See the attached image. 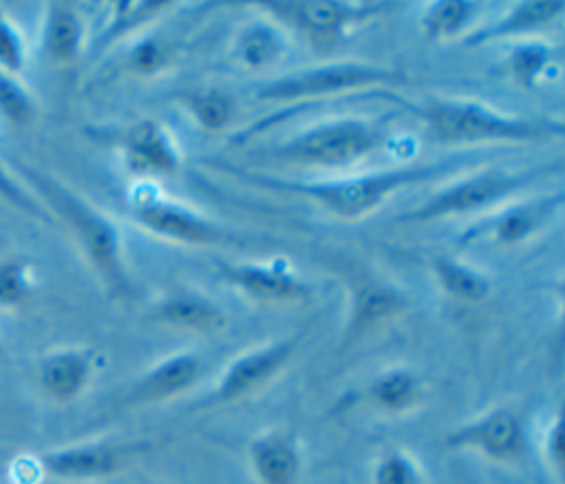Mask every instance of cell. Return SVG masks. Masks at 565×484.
I'll return each mask as SVG.
<instances>
[{
    "label": "cell",
    "mask_w": 565,
    "mask_h": 484,
    "mask_svg": "<svg viewBox=\"0 0 565 484\" xmlns=\"http://www.w3.org/2000/svg\"><path fill=\"white\" fill-rule=\"evenodd\" d=\"M172 7H174L172 2H115V4H110L108 22L90 42V46H88L90 53L93 55L104 53L115 42H119L121 38H128L130 33H135L141 27L150 24L154 18L163 15Z\"/></svg>",
    "instance_id": "obj_24"
},
{
    "label": "cell",
    "mask_w": 565,
    "mask_h": 484,
    "mask_svg": "<svg viewBox=\"0 0 565 484\" xmlns=\"http://www.w3.org/2000/svg\"><path fill=\"white\" fill-rule=\"evenodd\" d=\"M38 287L33 261L22 252L0 256V312L24 307Z\"/></svg>",
    "instance_id": "obj_26"
},
{
    "label": "cell",
    "mask_w": 565,
    "mask_h": 484,
    "mask_svg": "<svg viewBox=\"0 0 565 484\" xmlns=\"http://www.w3.org/2000/svg\"><path fill=\"white\" fill-rule=\"evenodd\" d=\"M441 446L448 451H470L499 464H514L523 460L527 451L525 422L516 409L497 404L450 429L444 435Z\"/></svg>",
    "instance_id": "obj_11"
},
{
    "label": "cell",
    "mask_w": 565,
    "mask_h": 484,
    "mask_svg": "<svg viewBox=\"0 0 565 484\" xmlns=\"http://www.w3.org/2000/svg\"><path fill=\"white\" fill-rule=\"evenodd\" d=\"M181 104L207 133L225 130L236 115L234 97L221 88H190L181 95Z\"/></svg>",
    "instance_id": "obj_27"
},
{
    "label": "cell",
    "mask_w": 565,
    "mask_h": 484,
    "mask_svg": "<svg viewBox=\"0 0 565 484\" xmlns=\"http://www.w3.org/2000/svg\"><path fill=\"white\" fill-rule=\"evenodd\" d=\"M247 460L258 484H298L302 449L291 429H267L249 440Z\"/></svg>",
    "instance_id": "obj_17"
},
{
    "label": "cell",
    "mask_w": 565,
    "mask_h": 484,
    "mask_svg": "<svg viewBox=\"0 0 565 484\" xmlns=\"http://www.w3.org/2000/svg\"><path fill=\"white\" fill-rule=\"evenodd\" d=\"M287 53L282 31L267 20H254L245 24L232 44V57L249 71H263L280 62Z\"/></svg>",
    "instance_id": "obj_22"
},
{
    "label": "cell",
    "mask_w": 565,
    "mask_h": 484,
    "mask_svg": "<svg viewBox=\"0 0 565 484\" xmlns=\"http://www.w3.org/2000/svg\"><path fill=\"white\" fill-rule=\"evenodd\" d=\"M170 46L166 44V40L159 38H139L128 55H126V71L135 73V75H154L157 71H161L166 66V62L170 60Z\"/></svg>",
    "instance_id": "obj_33"
},
{
    "label": "cell",
    "mask_w": 565,
    "mask_h": 484,
    "mask_svg": "<svg viewBox=\"0 0 565 484\" xmlns=\"http://www.w3.org/2000/svg\"><path fill=\"white\" fill-rule=\"evenodd\" d=\"M364 398L375 411L386 415L406 413L422 400V380L408 367H391L371 380Z\"/></svg>",
    "instance_id": "obj_23"
},
{
    "label": "cell",
    "mask_w": 565,
    "mask_h": 484,
    "mask_svg": "<svg viewBox=\"0 0 565 484\" xmlns=\"http://www.w3.org/2000/svg\"><path fill=\"white\" fill-rule=\"evenodd\" d=\"M384 141V124L366 117H338L320 122L276 144L263 157L309 168H342L375 152Z\"/></svg>",
    "instance_id": "obj_5"
},
{
    "label": "cell",
    "mask_w": 565,
    "mask_h": 484,
    "mask_svg": "<svg viewBox=\"0 0 565 484\" xmlns=\"http://www.w3.org/2000/svg\"><path fill=\"white\" fill-rule=\"evenodd\" d=\"M29 64V46L22 29L0 11V73L20 77Z\"/></svg>",
    "instance_id": "obj_32"
},
{
    "label": "cell",
    "mask_w": 565,
    "mask_h": 484,
    "mask_svg": "<svg viewBox=\"0 0 565 484\" xmlns=\"http://www.w3.org/2000/svg\"><path fill=\"white\" fill-rule=\"evenodd\" d=\"M433 272L439 287L450 298L461 303H481L483 298H488L492 287L490 278L481 270L450 256H437L433 261Z\"/></svg>",
    "instance_id": "obj_25"
},
{
    "label": "cell",
    "mask_w": 565,
    "mask_h": 484,
    "mask_svg": "<svg viewBox=\"0 0 565 484\" xmlns=\"http://www.w3.org/2000/svg\"><path fill=\"white\" fill-rule=\"evenodd\" d=\"M550 166H534L523 170H508V168H483L470 177L457 179L435 192L430 199L419 203L417 208L399 214L395 221L399 223H430L437 219H446L452 214L477 212L488 206H494L523 188L532 186L541 177L550 175Z\"/></svg>",
    "instance_id": "obj_7"
},
{
    "label": "cell",
    "mask_w": 565,
    "mask_h": 484,
    "mask_svg": "<svg viewBox=\"0 0 565 484\" xmlns=\"http://www.w3.org/2000/svg\"><path fill=\"white\" fill-rule=\"evenodd\" d=\"M457 166L461 168V159L452 157V159H439L428 164H411V166H397L386 170H373V172H362V175H351V177L329 179V181H285V179L256 175V172H243V177L263 188L309 199L335 219L358 221L369 212H373L375 208H380L393 192L408 186H417L422 181L444 177Z\"/></svg>",
    "instance_id": "obj_2"
},
{
    "label": "cell",
    "mask_w": 565,
    "mask_h": 484,
    "mask_svg": "<svg viewBox=\"0 0 565 484\" xmlns=\"http://www.w3.org/2000/svg\"><path fill=\"white\" fill-rule=\"evenodd\" d=\"M406 309L408 298L393 285L373 278L358 281L351 290V305L342 332V345L349 347L358 343L362 336L382 327L388 320H395Z\"/></svg>",
    "instance_id": "obj_16"
},
{
    "label": "cell",
    "mask_w": 565,
    "mask_h": 484,
    "mask_svg": "<svg viewBox=\"0 0 565 484\" xmlns=\"http://www.w3.org/2000/svg\"><path fill=\"white\" fill-rule=\"evenodd\" d=\"M0 117L13 128H26L38 117V99L20 77L0 73Z\"/></svg>",
    "instance_id": "obj_30"
},
{
    "label": "cell",
    "mask_w": 565,
    "mask_h": 484,
    "mask_svg": "<svg viewBox=\"0 0 565 484\" xmlns=\"http://www.w3.org/2000/svg\"><path fill=\"white\" fill-rule=\"evenodd\" d=\"M221 276L245 298L267 305L302 303L311 296V285L298 276L285 259L274 261H216Z\"/></svg>",
    "instance_id": "obj_12"
},
{
    "label": "cell",
    "mask_w": 565,
    "mask_h": 484,
    "mask_svg": "<svg viewBox=\"0 0 565 484\" xmlns=\"http://www.w3.org/2000/svg\"><path fill=\"white\" fill-rule=\"evenodd\" d=\"M13 168L46 214L62 221L73 234L108 296L115 301H130L135 296V285L124 259V239L117 223L60 177L20 159L13 161Z\"/></svg>",
    "instance_id": "obj_1"
},
{
    "label": "cell",
    "mask_w": 565,
    "mask_h": 484,
    "mask_svg": "<svg viewBox=\"0 0 565 484\" xmlns=\"http://www.w3.org/2000/svg\"><path fill=\"white\" fill-rule=\"evenodd\" d=\"M415 113L439 144L541 141L563 137L565 130L561 119L510 115L468 97H433L417 104Z\"/></svg>",
    "instance_id": "obj_4"
},
{
    "label": "cell",
    "mask_w": 565,
    "mask_h": 484,
    "mask_svg": "<svg viewBox=\"0 0 565 484\" xmlns=\"http://www.w3.org/2000/svg\"><path fill=\"white\" fill-rule=\"evenodd\" d=\"M479 13V4L475 2H433L422 13V33L428 42H441L457 38L466 31L472 18Z\"/></svg>",
    "instance_id": "obj_28"
},
{
    "label": "cell",
    "mask_w": 565,
    "mask_h": 484,
    "mask_svg": "<svg viewBox=\"0 0 565 484\" xmlns=\"http://www.w3.org/2000/svg\"><path fill=\"white\" fill-rule=\"evenodd\" d=\"M97 371V351L84 345L46 349L33 367L35 391L51 404L64 407L84 396Z\"/></svg>",
    "instance_id": "obj_13"
},
{
    "label": "cell",
    "mask_w": 565,
    "mask_h": 484,
    "mask_svg": "<svg viewBox=\"0 0 565 484\" xmlns=\"http://www.w3.org/2000/svg\"><path fill=\"white\" fill-rule=\"evenodd\" d=\"M386 9L382 2H267L263 11L276 15L316 49H338L351 33Z\"/></svg>",
    "instance_id": "obj_9"
},
{
    "label": "cell",
    "mask_w": 565,
    "mask_h": 484,
    "mask_svg": "<svg viewBox=\"0 0 565 484\" xmlns=\"http://www.w3.org/2000/svg\"><path fill=\"white\" fill-rule=\"evenodd\" d=\"M115 146L130 175L139 181L168 177L181 168V150L170 130L157 119H139L115 135Z\"/></svg>",
    "instance_id": "obj_14"
},
{
    "label": "cell",
    "mask_w": 565,
    "mask_h": 484,
    "mask_svg": "<svg viewBox=\"0 0 565 484\" xmlns=\"http://www.w3.org/2000/svg\"><path fill=\"white\" fill-rule=\"evenodd\" d=\"M130 217L157 236L188 245H218L232 236L203 212L170 199L152 181H137L128 190Z\"/></svg>",
    "instance_id": "obj_8"
},
{
    "label": "cell",
    "mask_w": 565,
    "mask_h": 484,
    "mask_svg": "<svg viewBox=\"0 0 565 484\" xmlns=\"http://www.w3.org/2000/svg\"><path fill=\"white\" fill-rule=\"evenodd\" d=\"M0 197H4L7 201H11L15 208H20L22 212L31 214V217H38V219H44L49 221L44 208L35 201V197H31V192L22 186V181L15 177H9V170L0 164Z\"/></svg>",
    "instance_id": "obj_34"
},
{
    "label": "cell",
    "mask_w": 565,
    "mask_h": 484,
    "mask_svg": "<svg viewBox=\"0 0 565 484\" xmlns=\"http://www.w3.org/2000/svg\"><path fill=\"white\" fill-rule=\"evenodd\" d=\"M563 192L541 194L532 199L516 201L501 210L497 217L488 219L481 228L490 232L492 241L501 245H514L536 232L550 217H554L563 206Z\"/></svg>",
    "instance_id": "obj_20"
},
{
    "label": "cell",
    "mask_w": 565,
    "mask_h": 484,
    "mask_svg": "<svg viewBox=\"0 0 565 484\" xmlns=\"http://www.w3.org/2000/svg\"><path fill=\"white\" fill-rule=\"evenodd\" d=\"M154 449L152 440L93 438L11 457L7 475L13 484H42L44 480L86 484L121 475Z\"/></svg>",
    "instance_id": "obj_3"
},
{
    "label": "cell",
    "mask_w": 565,
    "mask_h": 484,
    "mask_svg": "<svg viewBox=\"0 0 565 484\" xmlns=\"http://www.w3.org/2000/svg\"><path fill=\"white\" fill-rule=\"evenodd\" d=\"M406 80L408 77L393 66L360 60H338L274 77L256 88V99L267 104H296L364 88L397 86Z\"/></svg>",
    "instance_id": "obj_6"
},
{
    "label": "cell",
    "mask_w": 565,
    "mask_h": 484,
    "mask_svg": "<svg viewBox=\"0 0 565 484\" xmlns=\"http://www.w3.org/2000/svg\"><path fill=\"white\" fill-rule=\"evenodd\" d=\"M157 484H166V482H157Z\"/></svg>",
    "instance_id": "obj_37"
},
{
    "label": "cell",
    "mask_w": 565,
    "mask_h": 484,
    "mask_svg": "<svg viewBox=\"0 0 565 484\" xmlns=\"http://www.w3.org/2000/svg\"><path fill=\"white\" fill-rule=\"evenodd\" d=\"M40 49L55 66H71L82 57L86 49V24L75 4L51 2L44 7Z\"/></svg>",
    "instance_id": "obj_18"
},
{
    "label": "cell",
    "mask_w": 565,
    "mask_h": 484,
    "mask_svg": "<svg viewBox=\"0 0 565 484\" xmlns=\"http://www.w3.org/2000/svg\"><path fill=\"white\" fill-rule=\"evenodd\" d=\"M373 484H424V473L417 460L404 449L384 451L373 466Z\"/></svg>",
    "instance_id": "obj_31"
},
{
    "label": "cell",
    "mask_w": 565,
    "mask_h": 484,
    "mask_svg": "<svg viewBox=\"0 0 565 484\" xmlns=\"http://www.w3.org/2000/svg\"><path fill=\"white\" fill-rule=\"evenodd\" d=\"M307 332H294L269 343L256 345L236 356L218 376L210 396L199 407H227L263 391L296 356Z\"/></svg>",
    "instance_id": "obj_10"
},
{
    "label": "cell",
    "mask_w": 565,
    "mask_h": 484,
    "mask_svg": "<svg viewBox=\"0 0 565 484\" xmlns=\"http://www.w3.org/2000/svg\"><path fill=\"white\" fill-rule=\"evenodd\" d=\"M554 60H556V51L550 44L523 42L510 51L508 69L521 86L534 88Z\"/></svg>",
    "instance_id": "obj_29"
},
{
    "label": "cell",
    "mask_w": 565,
    "mask_h": 484,
    "mask_svg": "<svg viewBox=\"0 0 565 484\" xmlns=\"http://www.w3.org/2000/svg\"><path fill=\"white\" fill-rule=\"evenodd\" d=\"M205 373V365L194 351H174L152 367H148L121 396L117 409L148 407L157 402H168L188 393Z\"/></svg>",
    "instance_id": "obj_15"
},
{
    "label": "cell",
    "mask_w": 565,
    "mask_h": 484,
    "mask_svg": "<svg viewBox=\"0 0 565 484\" xmlns=\"http://www.w3.org/2000/svg\"><path fill=\"white\" fill-rule=\"evenodd\" d=\"M565 13V4L561 0H536V2H516L510 7L501 18H497L490 24H483L481 29L472 31L463 44L466 46H481L494 40L503 38H516V35H532L539 31H545L554 27L561 15Z\"/></svg>",
    "instance_id": "obj_19"
},
{
    "label": "cell",
    "mask_w": 565,
    "mask_h": 484,
    "mask_svg": "<svg viewBox=\"0 0 565 484\" xmlns=\"http://www.w3.org/2000/svg\"><path fill=\"white\" fill-rule=\"evenodd\" d=\"M563 424H561V415L554 418V422L550 424L547 429V435H545V453H547V460L554 464V469L561 473L563 469Z\"/></svg>",
    "instance_id": "obj_35"
},
{
    "label": "cell",
    "mask_w": 565,
    "mask_h": 484,
    "mask_svg": "<svg viewBox=\"0 0 565 484\" xmlns=\"http://www.w3.org/2000/svg\"><path fill=\"white\" fill-rule=\"evenodd\" d=\"M4 358V343H2V338H0V360Z\"/></svg>",
    "instance_id": "obj_36"
},
{
    "label": "cell",
    "mask_w": 565,
    "mask_h": 484,
    "mask_svg": "<svg viewBox=\"0 0 565 484\" xmlns=\"http://www.w3.org/2000/svg\"><path fill=\"white\" fill-rule=\"evenodd\" d=\"M152 318L161 325L196 334H210L225 327L223 309L214 301L192 292H177L166 296L157 303Z\"/></svg>",
    "instance_id": "obj_21"
}]
</instances>
